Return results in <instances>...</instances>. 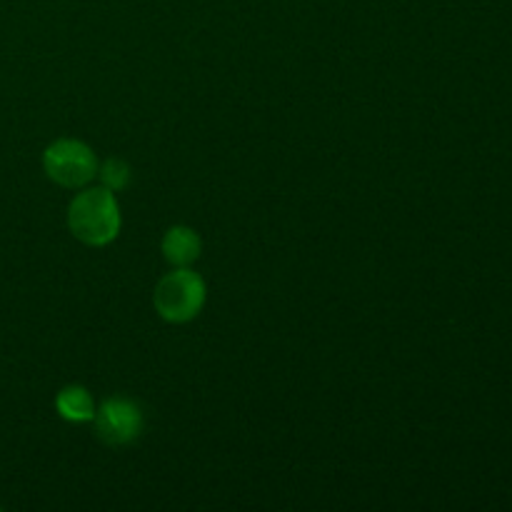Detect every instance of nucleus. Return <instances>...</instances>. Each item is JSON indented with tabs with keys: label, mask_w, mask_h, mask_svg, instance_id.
Masks as SVG:
<instances>
[{
	"label": "nucleus",
	"mask_w": 512,
	"mask_h": 512,
	"mask_svg": "<svg viewBox=\"0 0 512 512\" xmlns=\"http://www.w3.org/2000/svg\"><path fill=\"white\" fill-rule=\"evenodd\" d=\"M68 228L75 240L90 248L113 243L120 233V205L113 190L85 188L68 205Z\"/></svg>",
	"instance_id": "1"
},
{
	"label": "nucleus",
	"mask_w": 512,
	"mask_h": 512,
	"mask_svg": "<svg viewBox=\"0 0 512 512\" xmlns=\"http://www.w3.org/2000/svg\"><path fill=\"white\" fill-rule=\"evenodd\" d=\"M153 305L168 323H190L205 305V280L190 268H173L155 285Z\"/></svg>",
	"instance_id": "2"
},
{
	"label": "nucleus",
	"mask_w": 512,
	"mask_h": 512,
	"mask_svg": "<svg viewBox=\"0 0 512 512\" xmlns=\"http://www.w3.org/2000/svg\"><path fill=\"white\" fill-rule=\"evenodd\" d=\"M43 170L60 188H85L98 175V158L83 140L60 138L45 148Z\"/></svg>",
	"instance_id": "3"
},
{
	"label": "nucleus",
	"mask_w": 512,
	"mask_h": 512,
	"mask_svg": "<svg viewBox=\"0 0 512 512\" xmlns=\"http://www.w3.org/2000/svg\"><path fill=\"white\" fill-rule=\"evenodd\" d=\"M95 438L110 448H123L143 433V410L130 398H108L95 408Z\"/></svg>",
	"instance_id": "4"
},
{
	"label": "nucleus",
	"mask_w": 512,
	"mask_h": 512,
	"mask_svg": "<svg viewBox=\"0 0 512 512\" xmlns=\"http://www.w3.org/2000/svg\"><path fill=\"white\" fill-rule=\"evenodd\" d=\"M160 250H163V258L173 268H190L200 258L203 243H200V235L193 228H188V225H175V228H170L163 235Z\"/></svg>",
	"instance_id": "5"
},
{
	"label": "nucleus",
	"mask_w": 512,
	"mask_h": 512,
	"mask_svg": "<svg viewBox=\"0 0 512 512\" xmlns=\"http://www.w3.org/2000/svg\"><path fill=\"white\" fill-rule=\"evenodd\" d=\"M55 410L68 423H93L95 418V400L83 385H65L55 395Z\"/></svg>",
	"instance_id": "6"
},
{
	"label": "nucleus",
	"mask_w": 512,
	"mask_h": 512,
	"mask_svg": "<svg viewBox=\"0 0 512 512\" xmlns=\"http://www.w3.org/2000/svg\"><path fill=\"white\" fill-rule=\"evenodd\" d=\"M98 175H100V183H103V188L118 193V190L128 188L130 165L125 163V160H120V158H110V160H105L103 165H100Z\"/></svg>",
	"instance_id": "7"
}]
</instances>
